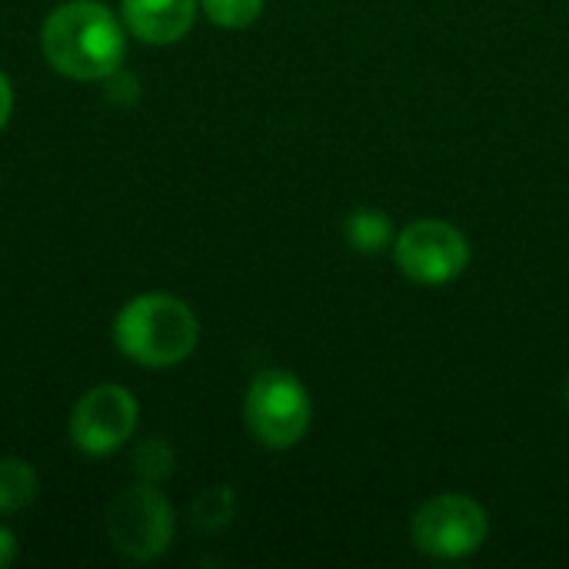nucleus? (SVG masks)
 <instances>
[{"label":"nucleus","instance_id":"0eeeda50","mask_svg":"<svg viewBox=\"0 0 569 569\" xmlns=\"http://www.w3.org/2000/svg\"><path fill=\"white\" fill-rule=\"evenodd\" d=\"M137 423H140L137 397L120 383H97L73 403L67 433L83 457H110L130 443Z\"/></svg>","mask_w":569,"mask_h":569},{"label":"nucleus","instance_id":"9b49d317","mask_svg":"<svg viewBox=\"0 0 569 569\" xmlns=\"http://www.w3.org/2000/svg\"><path fill=\"white\" fill-rule=\"evenodd\" d=\"M177 467V450L170 440L163 437H147L140 443H133L130 450V470L137 473V480L143 483H160L173 473Z\"/></svg>","mask_w":569,"mask_h":569},{"label":"nucleus","instance_id":"dca6fc26","mask_svg":"<svg viewBox=\"0 0 569 569\" xmlns=\"http://www.w3.org/2000/svg\"><path fill=\"white\" fill-rule=\"evenodd\" d=\"M567 407H569V383H567Z\"/></svg>","mask_w":569,"mask_h":569},{"label":"nucleus","instance_id":"f8f14e48","mask_svg":"<svg viewBox=\"0 0 569 569\" xmlns=\"http://www.w3.org/2000/svg\"><path fill=\"white\" fill-rule=\"evenodd\" d=\"M233 517H237V497L230 487H207L190 510V520L200 533H220L223 527H230Z\"/></svg>","mask_w":569,"mask_h":569},{"label":"nucleus","instance_id":"39448f33","mask_svg":"<svg viewBox=\"0 0 569 569\" xmlns=\"http://www.w3.org/2000/svg\"><path fill=\"white\" fill-rule=\"evenodd\" d=\"M490 513L467 493H437L410 517V540L430 560H467L483 550Z\"/></svg>","mask_w":569,"mask_h":569},{"label":"nucleus","instance_id":"9d476101","mask_svg":"<svg viewBox=\"0 0 569 569\" xmlns=\"http://www.w3.org/2000/svg\"><path fill=\"white\" fill-rule=\"evenodd\" d=\"M40 493V477L23 457H0V517L23 513Z\"/></svg>","mask_w":569,"mask_h":569},{"label":"nucleus","instance_id":"1a4fd4ad","mask_svg":"<svg viewBox=\"0 0 569 569\" xmlns=\"http://www.w3.org/2000/svg\"><path fill=\"white\" fill-rule=\"evenodd\" d=\"M393 240H397L393 220L383 210L360 207V210H350L343 220V243L360 257H377L383 250H393Z\"/></svg>","mask_w":569,"mask_h":569},{"label":"nucleus","instance_id":"ddd939ff","mask_svg":"<svg viewBox=\"0 0 569 569\" xmlns=\"http://www.w3.org/2000/svg\"><path fill=\"white\" fill-rule=\"evenodd\" d=\"M267 0H200V13L223 27V30H243L260 20Z\"/></svg>","mask_w":569,"mask_h":569},{"label":"nucleus","instance_id":"20e7f679","mask_svg":"<svg viewBox=\"0 0 569 569\" xmlns=\"http://www.w3.org/2000/svg\"><path fill=\"white\" fill-rule=\"evenodd\" d=\"M177 537V513L170 500L157 490V483L137 480L120 490V497L107 510V540L110 547L133 563L160 560Z\"/></svg>","mask_w":569,"mask_h":569},{"label":"nucleus","instance_id":"f257e3e1","mask_svg":"<svg viewBox=\"0 0 569 569\" xmlns=\"http://www.w3.org/2000/svg\"><path fill=\"white\" fill-rule=\"evenodd\" d=\"M127 27L100 0H67L40 27L43 60L70 80L97 83L113 77L127 60Z\"/></svg>","mask_w":569,"mask_h":569},{"label":"nucleus","instance_id":"7ed1b4c3","mask_svg":"<svg viewBox=\"0 0 569 569\" xmlns=\"http://www.w3.org/2000/svg\"><path fill=\"white\" fill-rule=\"evenodd\" d=\"M243 423L267 450L297 447L313 423V400L307 383L290 370H263L243 397Z\"/></svg>","mask_w":569,"mask_h":569},{"label":"nucleus","instance_id":"2eb2a0df","mask_svg":"<svg viewBox=\"0 0 569 569\" xmlns=\"http://www.w3.org/2000/svg\"><path fill=\"white\" fill-rule=\"evenodd\" d=\"M17 553H20V547H17V537L0 523V569L13 567V560H17Z\"/></svg>","mask_w":569,"mask_h":569},{"label":"nucleus","instance_id":"4468645a","mask_svg":"<svg viewBox=\"0 0 569 569\" xmlns=\"http://www.w3.org/2000/svg\"><path fill=\"white\" fill-rule=\"evenodd\" d=\"M10 113H13V83H10V77L0 70V130L10 123Z\"/></svg>","mask_w":569,"mask_h":569},{"label":"nucleus","instance_id":"423d86ee","mask_svg":"<svg viewBox=\"0 0 569 569\" xmlns=\"http://www.w3.org/2000/svg\"><path fill=\"white\" fill-rule=\"evenodd\" d=\"M393 263L420 287H447L470 267V240L450 220L423 217L397 233Z\"/></svg>","mask_w":569,"mask_h":569},{"label":"nucleus","instance_id":"f03ea898","mask_svg":"<svg viewBox=\"0 0 569 569\" xmlns=\"http://www.w3.org/2000/svg\"><path fill=\"white\" fill-rule=\"evenodd\" d=\"M117 350L147 370H170L190 360L200 343V320L173 293L150 290L127 300L113 320Z\"/></svg>","mask_w":569,"mask_h":569},{"label":"nucleus","instance_id":"6e6552de","mask_svg":"<svg viewBox=\"0 0 569 569\" xmlns=\"http://www.w3.org/2000/svg\"><path fill=\"white\" fill-rule=\"evenodd\" d=\"M200 13V0H120L127 33L147 47L180 43Z\"/></svg>","mask_w":569,"mask_h":569}]
</instances>
